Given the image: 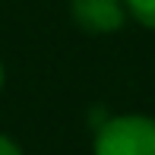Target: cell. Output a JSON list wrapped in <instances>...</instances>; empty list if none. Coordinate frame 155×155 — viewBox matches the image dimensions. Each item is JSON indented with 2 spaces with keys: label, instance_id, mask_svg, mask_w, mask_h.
Returning a JSON list of instances; mask_svg holds the SVG:
<instances>
[{
  "label": "cell",
  "instance_id": "1",
  "mask_svg": "<svg viewBox=\"0 0 155 155\" xmlns=\"http://www.w3.org/2000/svg\"><path fill=\"white\" fill-rule=\"evenodd\" d=\"M95 155H155V120L139 114L108 117L95 133Z\"/></svg>",
  "mask_w": 155,
  "mask_h": 155
},
{
  "label": "cell",
  "instance_id": "2",
  "mask_svg": "<svg viewBox=\"0 0 155 155\" xmlns=\"http://www.w3.org/2000/svg\"><path fill=\"white\" fill-rule=\"evenodd\" d=\"M70 13H73L79 29L95 32V35L117 32L127 19V6L120 0H73Z\"/></svg>",
  "mask_w": 155,
  "mask_h": 155
},
{
  "label": "cell",
  "instance_id": "3",
  "mask_svg": "<svg viewBox=\"0 0 155 155\" xmlns=\"http://www.w3.org/2000/svg\"><path fill=\"white\" fill-rule=\"evenodd\" d=\"M124 6L136 22H143L146 29H155V0H124Z\"/></svg>",
  "mask_w": 155,
  "mask_h": 155
},
{
  "label": "cell",
  "instance_id": "4",
  "mask_svg": "<svg viewBox=\"0 0 155 155\" xmlns=\"http://www.w3.org/2000/svg\"><path fill=\"white\" fill-rule=\"evenodd\" d=\"M0 155H22V149H19L10 136H3V133H0Z\"/></svg>",
  "mask_w": 155,
  "mask_h": 155
},
{
  "label": "cell",
  "instance_id": "5",
  "mask_svg": "<svg viewBox=\"0 0 155 155\" xmlns=\"http://www.w3.org/2000/svg\"><path fill=\"white\" fill-rule=\"evenodd\" d=\"M0 89H3V67H0Z\"/></svg>",
  "mask_w": 155,
  "mask_h": 155
}]
</instances>
